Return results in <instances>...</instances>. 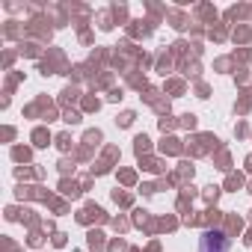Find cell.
Masks as SVG:
<instances>
[{"instance_id": "obj_1", "label": "cell", "mask_w": 252, "mask_h": 252, "mask_svg": "<svg viewBox=\"0 0 252 252\" xmlns=\"http://www.w3.org/2000/svg\"><path fill=\"white\" fill-rule=\"evenodd\" d=\"M199 252H228V237L220 228H208L199 240Z\"/></svg>"}]
</instances>
